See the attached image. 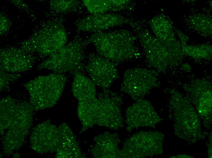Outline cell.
<instances>
[{"instance_id":"cell-22","label":"cell","mask_w":212,"mask_h":158,"mask_svg":"<svg viewBox=\"0 0 212 158\" xmlns=\"http://www.w3.org/2000/svg\"><path fill=\"white\" fill-rule=\"evenodd\" d=\"M175 31L179 39L183 55L196 59L211 60V45L206 44L196 45H188L187 42L189 40V37L178 29H176Z\"/></svg>"},{"instance_id":"cell-19","label":"cell","mask_w":212,"mask_h":158,"mask_svg":"<svg viewBox=\"0 0 212 158\" xmlns=\"http://www.w3.org/2000/svg\"><path fill=\"white\" fill-rule=\"evenodd\" d=\"M96 144L92 151L97 158H120V142L117 135L106 132L95 138Z\"/></svg>"},{"instance_id":"cell-29","label":"cell","mask_w":212,"mask_h":158,"mask_svg":"<svg viewBox=\"0 0 212 158\" xmlns=\"http://www.w3.org/2000/svg\"><path fill=\"white\" fill-rule=\"evenodd\" d=\"M182 67L184 70L188 72L190 71L191 69L190 66L187 64H183Z\"/></svg>"},{"instance_id":"cell-14","label":"cell","mask_w":212,"mask_h":158,"mask_svg":"<svg viewBox=\"0 0 212 158\" xmlns=\"http://www.w3.org/2000/svg\"><path fill=\"white\" fill-rule=\"evenodd\" d=\"M185 89L190 94L198 115L208 123L212 120V89L207 81L196 80Z\"/></svg>"},{"instance_id":"cell-9","label":"cell","mask_w":212,"mask_h":158,"mask_svg":"<svg viewBox=\"0 0 212 158\" xmlns=\"http://www.w3.org/2000/svg\"><path fill=\"white\" fill-rule=\"evenodd\" d=\"M82 57V49L80 44L77 42H72L49 56L40 64L38 68L61 74L77 68Z\"/></svg>"},{"instance_id":"cell-23","label":"cell","mask_w":212,"mask_h":158,"mask_svg":"<svg viewBox=\"0 0 212 158\" xmlns=\"http://www.w3.org/2000/svg\"><path fill=\"white\" fill-rule=\"evenodd\" d=\"M192 29L200 35L209 36L212 35V19L208 16L202 14L191 15L188 19Z\"/></svg>"},{"instance_id":"cell-7","label":"cell","mask_w":212,"mask_h":158,"mask_svg":"<svg viewBox=\"0 0 212 158\" xmlns=\"http://www.w3.org/2000/svg\"><path fill=\"white\" fill-rule=\"evenodd\" d=\"M164 135L157 131L135 134L124 143L120 158H143L163 153Z\"/></svg>"},{"instance_id":"cell-6","label":"cell","mask_w":212,"mask_h":158,"mask_svg":"<svg viewBox=\"0 0 212 158\" xmlns=\"http://www.w3.org/2000/svg\"><path fill=\"white\" fill-rule=\"evenodd\" d=\"M129 24L135 32L150 65L157 71L162 72L169 66L177 65L178 62L167 48L148 30L138 22Z\"/></svg>"},{"instance_id":"cell-3","label":"cell","mask_w":212,"mask_h":158,"mask_svg":"<svg viewBox=\"0 0 212 158\" xmlns=\"http://www.w3.org/2000/svg\"><path fill=\"white\" fill-rule=\"evenodd\" d=\"M170 118L174 133L179 138L194 143L202 137L199 115L189 101L177 92L172 94L170 103Z\"/></svg>"},{"instance_id":"cell-8","label":"cell","mask_w":212,"mask_h":158,"mask_svg":"<svg viewBox=\"0 0 212 158\" xmlns=\"http://www.w3.org/2000/svg\"><path fill=\"white\" fill-rule=\"evenodd\" d=\"M156 72L147 69L135 68L124 73L121 90L135 100L146 95L158 83Z\"/></svg>"},{"instance_id":"cell-27","label":"cell","mask_w":212,"mask_h":158,"mask_svg":"<svg viewBox=\"0 0 212 158\" xmlns=\"http://www.w3.org/2000/svg\"><path fill=\"white\" fill-rule=\"evenodd\" d=\"M209 143L208 146V157L212 158V135L210 136Z\"/></svg>"},{"instance_id":"cell-1","label":"cell","mask_w":212,"mask_h":158,"mask_svg":"<svg viewBox=\"0 0 212 158\" xmlns=\"http://www.w3.org/2000/svg\"><path fill=\"white\" fill-rule=\"evenodd\" d=\"M33 108L26 102H19L10 96L0 101V130L4 135L6 152L20 147L31 126Z\"/></svg>"},{"instance_id":"cell-12","label":"cell","mask_w":212,"mask_h":158,"mask_svg":"<svg viewBox=\"0 0 212 158\" xmlns=\"http://www.w3.org/2000/svg\"><path fill=\"white\" fill-rule=\"evenodd\" d=\"M161 119L148 101L140 99L128 107L126 111L127 130L129 131L140 126L155 128Z\"/></svg>"},{"instance_id":"cell-16","label":"cell","mask_w":212,"mask_h":158,"mask_svg":"<svg viewBox=\"0 0 212 158\" xmlns=\"http://www.w3.org/2000/svg\"><path fill=\"white\" fill-rule=\"evenodd\" d=\"M32 148L40 153L57 152L59 146L58 128L48 121L35 128L30 137Z\"/></svg>"},{"instance_id":"cell-10","label":"cell","mask_w":212,"mask_h":158,"mask_svg":"<svg viewBox=\"0 0 212 158\" xmlns=\"http://www.w3.org/2000/svg\"><path fill=\"white\" fill-rule=\"evenodd\" d=\"M119 98H112L108 95L90 101L89 108L96 124L117 129L123 125L121 110L117 100Z\"/></svg>"},{"instance_id":"cell-13","label":"cell","mask_w":212,"mask_h":158,"mask_svg":"<svg viewBox=\"0 0 212 158\" xmlns=\"http://www.w3.org/2000/svg\"><path fill=\"white\" fill-rule=\"evenodd\" d=\"M86 70L95 85L102 88H109L118 77L114 64L100 55L91 54Z\"/></svg>"},{"instance_id":"cell-11","label":"cell","mask_w":212,"mask_h":158,"mask_svg":"<svg viewBox=\"0 0 212 158\" xmlns=\"http://www.w3.org/2000/svg\"><path fill=\"white\" fill-rule=\"evenodd\" d=\"M149 24L154 36L179 62L183 55L180 42L169 20L164 15L160 14L153 17Z\"/></svg>"},{"instance_id":"cell-5","label":"cell","mask_w":212,"mask_h":158,"mask_svg":"<svg viewBox=\"0 0 212 158\" xmlns=\"http://www.w3.org/2000/svg\"><path fill=\"white\" fill-rule=\"evenodd\" d=\"M67 36L65 29L58 24H47L23 42L21 49L30 54L50 56L65 45Z\"/></svg>"},{"instance_id":"cell-15","label":"cell","mask_w":212,"mask_h":158,"mask_svg":"<svg viewBox=\"0 0 212 158\" xmlns=\"http://www.w3.org/2000/svg\"><path fill=\"white\" fill-rule=\"evenodd\" d=\"M129 22L120 14L105 13L85 17L76 23V26L78 31L95 33Z\"/></svg>"},{"instance_id":"cell-18","label":"cell","mask_w":212,"mask_h":158,"mask_svg":"<svg viewBox=\"0 0 212 158\" xmlns=\"http://www.w3.org/2000/svg\"><path fill=\"white\" fill-rule=\"evenodd\" d=\"M59 146L57 157L78 158L82 156L80 149L73 133L64 123L58 128Z\"/></svg>"},{"instance_id":"cell-17","label":"cell","mask_w":212,"mask_h":158,"mask_svg":"<svg viewBox=\"0 0 212 158\" xmlns=\"http://www.w3.org/2000/svg\"><path fill=\"white\" fill-rule=\"evenodd\" d=\"M35 57L21 48L10 47L0 50V69L11 73L30 69L33 66Z\"/></svg>"},{"instance_id":"cell-21","label":"cell","mask_w":212,"mask_h":158,"mask_svg":"<svg viewBox=\"0 0 212 158\" xmlns=\"http://www.w3.org/2000/svg\"><path fill=\"white\" fill-rule=\"evenodd\" d=\"M83 4L92 14L107 13L126 9L129 7V0H83Z\"/></svg>"},{"instance_id":"cell-28","label":"cell","mask_w":212,"mask_h":158,"mask_svg":"<svg viewBox=\"0 0 212 158\" xmlns=\"http://www.w3.org/2000/svg\"><path fill=\"white\" fill-rule=\"evenodd\" d=\"M170 158H194V157L188 155H186V154H180V155H178L176 156H171L170 157Z\"/></svg>"},{"instance_id":"cell-4","label":"cell","mask_w":212,"mask_h":158,"mask_svg":"<svg viewBox=\"0 0 212 158\" xmlns=\"http://www.w3.org/2000/svg\"><path fill=\"white\" fill-rule=\"evenodd\" d=\"M66 81L64 74L54 73L39 76L24 84L33 109L43 110L55 105L62 94Z\"/></svg>"},{"instance_id":"cell-26","label":"cell","mask_w":212,"mask_h":158,"mask_svg":"<svg viewBox=\"0 0 212 158\" xmlns=\"http://www.w3.org/2000/svg\"><path fill=\"white\" fill-rule=\"evenodd\" d=\"M10 23L9 20L0 14V33H4L9 29Z\"/></svg>"},{"instance_id":"cell-2","label":"cell","mask_w":212,"mask_h":158,"mask_svg":"<svg viewBox=\"0 0 212 158\" xmlns=\"http://www.w3.org/2000/svg\"><path fill=\"white\" fill-rule=\"evenodd\" d=\"M136 37L130 31L121 29L100 32L93 34L87 40L100 55L112 62H120L136 57Z\"/></svg>"},{"instance_id":"cell-25","label":"cell","mask_w":212,"mask_h":158,"mask_svg":"<svg viewBox=\"0 0 212 158\" xmlns=\"http://www.w3.org/2000/svg\"><path fill=\"white\" fill-rule=\"evenodd\" d=\"M5 71L0 69V91L12 81L18 79L20 75L18 74H7Z\"/></svg>"},{"instance_id":"cell-24","label":"cell","mask_w":212,"mask_h":158,"mask_svg":"<svg viewBox=\"0 0 212 158\" xmlns=\"http://www.w3.org/2000/svg\"><path fill=\"white\" fill-rule=\"evenodd\" d=\"M51 8L59 12L72 11L78 4L77 0H51L50 1Z\"/></svg>"},{"instance_id":"cell-20","label":"cell","mask_w":212,"mask_h":158,"mask_svg":"<svg viewBox=\"0 0 212 158\" xmlns=\"http://www.w3.org/2000/svg\"><path fill=\"white\" fill-rule=\"evenodd\" d=\"M72 91L74 96L79 101L89 100L96 97L95 84L92 80L79 72L75 74Z\"/></svg>"}]
</instances>
